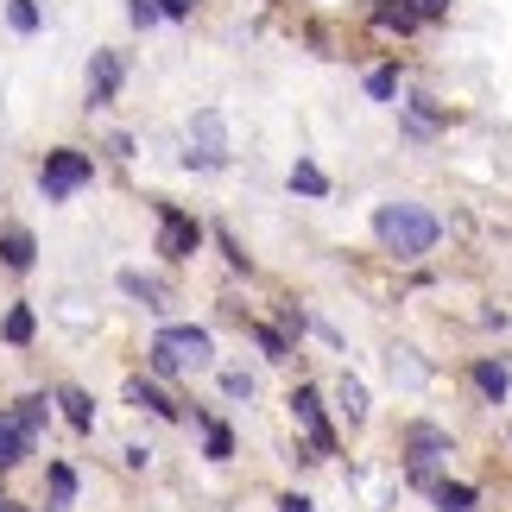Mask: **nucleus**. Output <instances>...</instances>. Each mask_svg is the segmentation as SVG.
<instances>
[{"label":"nucleus","mask_w":512,"mask_h":512,"mask_svg":"<svg viewBox=\"0 0 512 512\" xmlns=\"http://www.w3.org/2000/svg\"><path fill=\"white\" fill-rule=\"evenodd\" d=\"M437 234H443V222L418 203H380L373 209V241H380L392 260H424V253L437 247Z\"/></svg>","instance_id":"obj_1"},{"label":"nucleus","mask_w":512,"mask_h":512,"mask_svg":"<svg viewBox=\"0 0 512 512\" xmlns=\"http://www.w3.org/2000/svg\"><path fill=\"white\" fill-rule=\"evenodd\" d=\"M209 361H215V342H209V329H196V323H165L159 336H152V367L159 373L209 367Z\"/></svg>","instance_id":"obj_2"},{"label":"nucleus","mask_w":512,"mask_h":512,"mask_svg":"<svg viewBox=\"0 0 512 512\" xmlns=\"http://www.w3.org/2000/svg\"><path fill=\"white\" fill-rule=\"evenodd\" d=\"M45 418H51V405L38 399H19L13 411H0V468H13V462H26L32 456V443H38V430H45Z\"/></svg>","instance_id":"obj_3"},{"label":"nucleus","mask_w":512,"mask_h":512,"mask_svg":"<svg viewBox=\"0 0 512 512\" xmlns=\"http://www.w3.org/2000/svg\"><path fill=\"white\" fill-rule=\"evenodd\" d=\"M89 177H95V159H89V152L57 146V152H45V165H38V190H45V203H64V196H76Z\"/></svg>","instance_id":"obj_4"},{"label":"nucleus","mask_w":512,"mask_h":512,"mask_svg":"<svg viewBox=\"0 0 512 512\" xmlns=\"http://www.w3.org/2000/svg\"><path fill=\"white\" fill-rule=\"evenodd\" d=\"M291 418H298L304 437H310V456H304V462L336 456V430H329V418H323V392H317V386H298V392H291Z\"/></svg>","instance_id":"obj_5"},{"label":"nucleus","mask_w":512,"mask_h":512,"mask_svg":"<svg viewBox=\"0 0 512 512\" xmlns=\"http://www.w3.org/2000/svg\"><path fill=\"white\" fill-rule=\"evenodd\" d=\"M196 247H203V222L184 215L177 203H159V253L165 260H190Z\"/></svg>","instance_id":"obj_6"},{"label":"nucleus","mask_w":512,"mask_h":512,"mask_svg":"<svg viewBox=\"0 0 512 512\" xmlns=\"http://www.w3.org/2000/svg\"><path fill=\"white\" fill-rule=\"evenodd\" d=\"M222 159H228V146H222V114H215V108H203V114L190 121V152H184V165H190V171H196V165H203V171H215Z\"/></svg>","instance_id":"obj_7"},{"label":"nucleus","mask_w":512,"mask_h":512,"mask_svg":"<svg viewBox=\"0 0 512 512\" xmlns=\"http://www.w3.org/2000/svg\"><path fill=\"white\" fill-rule=\"evenodd\" d=\"M121 76H127L121 51H95L89 57V108H108L114 95H121Z\"/></svg>","instance_id":"obj_8"},{"label":"nucleus","mask_w":512,"mask_h":512,"mask_svg":"<svg viewBox=\"0 0 512 512\" xmlns=\"http://www.w3.org/2000/svg\"><path fill=\"white\" fill-rule=\"evenodd\" d=\"M70 506H76V468L51 462L45 468V512H70Z\"/></svg>","instance_id":"obj_9"},{"label":"nucleus","mask_w":512,"mask_h":512,"mask_svg":"<svg viewBox=\"0 0 512 512\" xmlns=\"http://www.w3.org/2000/svg\"><path fill=\"white\" fill-rule=\"evenodd\" d=\"M32 260H38V241H32L26 228L0 234V266H7V272H32Z\"/></svg>","instance_id":"obj_10"},{"label":"nucleus","mask_w":512,"mask_h":512,"mask_svg":"<svg viewBox=\"0 0 512 512\" xmlns=\"http://www.w3.org/2000/svg\"><path fill=\"white\" fill-rule=\"evenodd\" d=\"M373 26H380V32H418L424 26V19L418 13H411V0H380V7H373Z\"/></svg>","instance_id":"obj_11"},{"label":"nucleus","mask_w":512,"mask_h":512,"mask_svg":"<svg viewBox=\"0 0 512 512\" xmlns=\"http://www.w3.org/2000/svg\"><path fill=\"white\" fill-rule=\"evenodd\" d=\"M127 405H146L152 418H165V424H177V418H184V411H177V405L165 399L159 386H146V380H127Z\"/></svg>","instance_id":"obj_12"},{"label":"nucleus","mask_w":512,"mask_h":512,"mask_svg":"<svg viewBox=\"0 0 512 512\" xmlns=\"http://www.w3.org/2000/svg\"><path fill=\"white\" fill-rule=\"evenodd\" d=\"M475 386H481L494 405H506V392H512V373H506V361H475Z\"/></svg>","instance_id":"obj_13"},{"label":"nucleus","mask_w":512,"mask_h":512,"mask_svg":"<svg viewBox=\"0 0 512 512\" xmlns=\"http://www.w3.org/2000/svg\"><path fill=\"white\" fill-rule=\"evenodd\" d=\"M57 405H64V418L76 430H95V399H89L83 386H64V392H57Z\"/></svg>","instance_id":"obj_14"},{"label":"nucleus","mask_w":512,"mask_h":512,"mask_svg":"<svg viewBox=\"0 0 512 512\" xmlns=\"http://www.w3.org/2000/svg\"><path fill=\"white\" fill-rule=\"evenodd\" d=\"M336 405H342V418H348V424H361V418H367V386L354 380V373H342V380H336Z\"/></svg>","instance_id":"obj_15"},{"label":"nucleus","mask_w":512,"mask_h":512,"mask_svg":"<svg viewBox=\"0 0 512 512\" xmlns=\"http://www.w3.org/2000/svg\"><path fill=\"white\" fill-rule=\"evenodd\" d=\"M121 291H127V298H140L146 310H165V285L146 279V272H121Z\"/></svg>","instance_id":"obj_16"},{"label":"nucleus","mask_w":512,"mask_h":512,"mask_svg":"<svg viewBox=\"0 0 512 512\" xmlns=\"http://www.w3.org/2000/svg\"><path fill=\"white\" fill-rule=\"evenodd\" d=\"M430 500H437L443 512H468V506H475V487H468V481H437Z\"/></svg>","instance_id":"obj_17"},{"label":"nucleus","mask_w":512,"mask_h":512,"mask_svg":"<svg viewBox=\"0 0 512 512\" xmlns=\"http://www.w3.org/2000/svg\"><path fill=\"white\" fill-rule=\"evenodd\" d=\"M32 329H38V317H32L26 304H13V310H7V323H0V336H7L13 348H26V342H32Z\"/></svg>","instance_id":"obj_18"},{"label":"nucleus","mask_w":512,"mask_h":512,"mask_svg":"<svg viewBox=\"0 0 512 512\" xmlns=\"http://www.w3.org/2000/svg\"><path fill=\"white\" fill-rule=\"evenodd\" d=\"M291 190H298V196H329V177L310 159H298V165H291Z\"/></svg>","instance_id":"obj_19"},{"label":"nucleus","mask_w":512,"mask_h":512,"mask_svg":"<svg viewBox=\"0 0 512 512\" xmlns=\"http://www.w3.org/2000/svg\"><path fill=\"white\" fill-rule=\"evenodd\" d=\"M247 336L260 342V354H266V361H291V342L279 336V329H266V323H247Z\"/></svg>","instance_id":"obj_20"},{"label":"nucleus","mask_w":512,"mask_h":512,"mask_svg":"<svg viewBox=\"0 0 512 512\" xmlns=\"http://www.w3.org/2000/svg\"><path fill=\"white\" fill-rule=\"evenodd\" d=\"M443 127V108L430 95H411V133H437Z\"/></svg>","instance_id":"obj_21"},{"label":"nucleus","mask_w":512,"mask_h":512,"mask_svg":"<svg viewBox=\"0 0 512 512\" xmlns=\"http://www.w3.org/2000/svg\"><path fill=\"white\" fill-rule=\"evenodd\" d=\"M203 443H209V462H228V456H234V430H228V424H209Z\"/></svg>","instance_id":"obj_22"},{"label":"nucleus","mask_w":512,"mask_h":512,"mask_svg":"<svg viewBox=\"0 0 512 512\" xmlns=\"http://www.w3.org/2000/svg\"><path fill=\"white\" fill-rule=\"evenodd\" d=\"M7 26L13 32H38V0H7Z\"/></svg>","instance_id":"obj_23"},{"label":"nucleus","mask_w":512,"mask_h":512,"mask_svg":"<svg viewBox=\"0 0 512 512\" xmlns=\"http://www.w3.org/2000/svg\"><path fill=\"white\" fill-rule=\"evenodd\" d=\"M367 95H373V102H392V95H399V70H392V64L373 70V76H367Z\"/></svg>","instance_id":"obj_24"},{"label":"nucleus","mask_w":512,"mask_h":512,"mask_svg":"<svg viewBox=\"0 0 512 512\" xmlns=\"http://www.w3.org/2000/svg\"><path fill=\"white\" fill-rule=\"evenodd\" d=\"M127 19H133V26H146V32H152V26H159L165 13H159V0H127Z\"/></svg>","instance_id":"obj_25"},{"label":"nucleus","mask_w":512,"mask_h":512,"mask_svg":"<svg viewBox=\"0 0 512 512\" xmlns=\"http://www.w3.org/2000/svg\"><path fill=\"white\" fill-rule=\"evenodd\" d=\"M215 241H222V253H228V266H234V272H247V253H241V241H234L228 228H215Z\"/></svg>","instance_id":"obj_26"},{"label":"nucleus","mask_w":512,"mask_h":512,"mask_svg":"<svg viewBox=\"0 0 512 512\" xmlns=\"http://www.w3.org/2000/svg\"><path fill=\"white\" fill-rule=\"evenodd\" d=\"M222 392L228 399H253V373H222Z\"/></svg>","instance_id":"obj_27"},{"label":"nucleus","mask_w":512,"mask_h":512,"mask_svg":"<svg viewBox=\"0 0 512 512\" xmlns=\"http://www.w3.org/2000/svg\"><path fill=\"white\" fill-rule=\"evenodd\" d=\"M411 13L430 26V19H449V0H411Z\"/></svg>","instance_id":"obj_28"},{"label":"nucleus","mask_w":512,"mask_h":512,"mask_svg":"<svg viewBox=\"0 0 512 512\" xmlns=\"http://www.w3.org/2000/svg\"><path fill=\"white\" fill-rule=\"evenodd\" d=\"M159 13H165V19H190L196 0H159Z\"/></svg>","instance_id":"obj_29"},{"label":"nucleus","mask_w":512,"mask_h":512,"mask_svg":"<svg viewBox=\"0 0 512 512\" xmlns=\"http://www.w3.org/2000/svg\"><path fill=\"white\" fill-rule=\"evenodd\" d=\"M279 512H317V506H310L304 494H285V500H279Z\"/></svg>","instance_id":"obj_30"},{"label":"nucleus","mask_w":512,"mask_h":512,"mask_svg":"<svg viewBox=\"0 0 512 512\" xmlns=\"http://www.w3.org/2000/svg\"><path fill=\"white\" fill-rule=\"evenodd\" d=\"M0 512H26V506H13V500H0Z\"/></svg>","instance_id":"obj_31"},{"label":"nucleus","mask_w":512,"mask_h":512,"mask_svg":"<svg viewBox=\"0 0 512 512\" xmlns=\"http://www.w3.org/2000/svg\"><path fill=\"white\" fill-rule=\"evenodd\" d=\"M373 7H380V0H373Z\"/></svg>","instance_id":"obj_32"}]
</instances>
